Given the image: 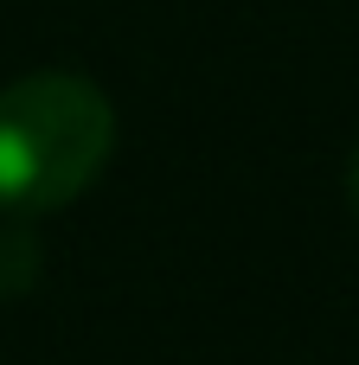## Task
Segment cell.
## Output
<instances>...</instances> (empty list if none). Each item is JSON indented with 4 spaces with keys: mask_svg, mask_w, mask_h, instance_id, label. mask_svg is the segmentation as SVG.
Listing matches in <instances>:
<instances>
[{
    "mask_svg": "<svg viewBox=\"0 0 359 365\" xmlns=\"http://www.w3.org/2000/svg\"><path fill=\"white\" fill-rule=\"evenodd\" d=\"M347 205H353V218H359V141H353V154H347Z\"/></svg>",
    "mask_w": 359,
    "mask_h": 365,
    "instance_id": "obj_2",
    "label": "cell"
},
{
    "mask_svg": "<svg viewBox=\"0 0 359 365\" xmlns=\"http://www.w3.org/2000/svg\"><path fill=\"white\" fill-rule=\"evenodd\" d=\"M116 148L109 96L77 71H26L0 83V212L39 218L71 205Z\"/></svg>",
    "mask_w": 359,
    "mask_h": 365,
    "instance_id": "obj_1",
    "label": "cell"
}]
</instances>
